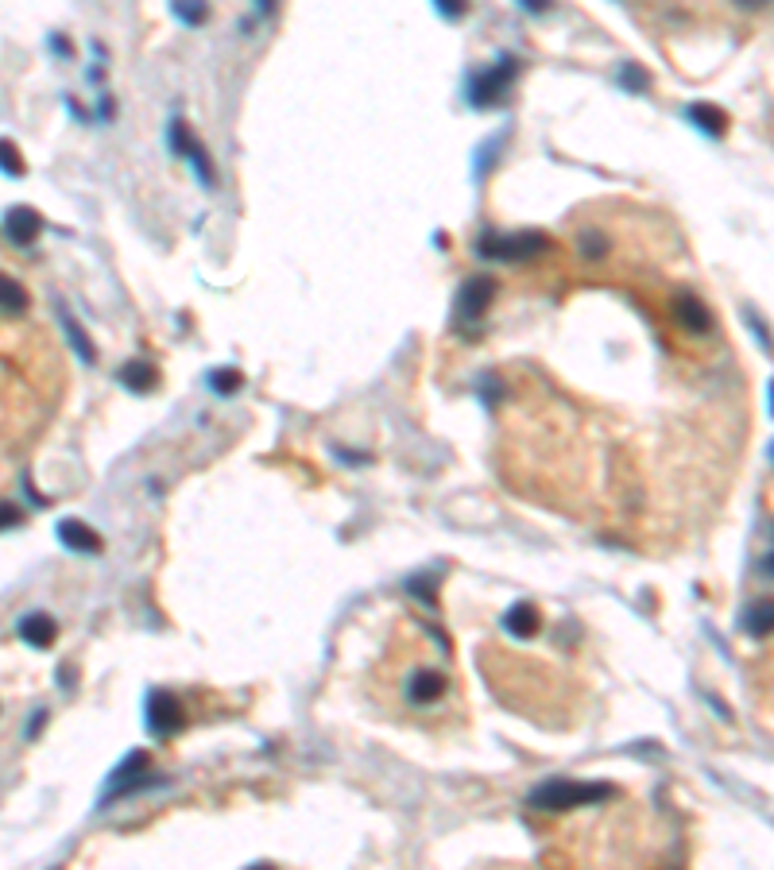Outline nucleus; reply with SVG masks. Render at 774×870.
I'll use <instances>...</instances> for the list:
<instances>
[{"label": "nucleus", "instance_id": "5", "mask_svg": "<svg viewBox=\"0 0 774 870\" xmlns=\"http://www.w3.org/2000/svg\"><path fill=\"white\" fill-rule=\"evenodd\" d=\"M4 232H8L12 244L31 248V244L39 240V232H43V217H39V209H31V205H12V209L4 213Z\"/></svg>", "mask_w": 774, "mask_h": 870}, {"label": "nucleus", "instance_id": "24", "mask_svg": "<svg viewBox=\"0 0 774 870\" xmlns=\"http://www.w3.org/2000/svg\"><path fill=\"white\" fill-rule=\"evenodd\" d=\"M248 870H275V867H268V863H256V867H248Z\"/></svg>", "mask_w": 774, "mask_h": 870}, {"label": "nucleus", "instance_id": "8", "mask_svg": "<svg viewBox=\"0 0 774 870\" xmlns=\"http://www.w3.org/2000/svg\"><path fill=\"white\" fill-rule=\"evenodd\" d=\"M446 685L449 681L438 669H418L411 677V685H407V696H411V704H434V700L446 696Z\"/></svg>", "mask_w": 774, "mask_h": 870}, {"label": "nucleus", "instance_id": "10", "mask_svg": "<svg viewBox=\"0 0 774 870\" xmlns=\"http://www.w3.org/2000/svg\"><path fill=\"white\" fill-rule=\"evenodd\" d=\"M744 631L751 638H767L774 635V596H759L755 604H747V611L740 615Z\"/></svg>", "mask_w": 774, "mask_h": 870}, {"label": "nucleus", "instance_id": "12", "mask_svg": "<svg viewBox=\"0 0 774 870\" xmlns=\"http://www.w3.org/2000/svg\"><path fill=\"white\" fill-rule=\"evenodd\" d=\"M504 627H507V631H511V635H515V638H531V635H538V627H542V615H538L535 604H527V600H519L515 608L507 611Z\"/></svg>", "mask_w": 774, "mask_h": 870}, {"label": "nucleus", "instance_id": "2", "mask_svg": "<svg viewBox=\"0 0 774 870\" xmlns=\"http://www.w3.org/2000/svg\"><path fill=\"white\" fill-rule=\"evenodd\" d=\"M546 248L542 232H515V236H500V232H484L477 240L480 256H496V260H531Z\"/></svg>", "mask_w": 774, "mask_h": 870}, {"label": "nucleus", "instance_id": "21", "mask_svg": "<svg viewBox=\"0 0 774 870\" xmlns=\"http://www.w3.org/2000/svg\"><path fill=\"white\" fill-rule=\"evenodd\" d=\"M175 12H179L182 20H190V24H202V20H206V8H190V4H175Z\"/></svg>", "mask_w": 774, "mask_h": 870}, {"label": "nucleus", "instance_id": "6", "mask_svg": "<svg viewBox=\"0 0 774 870\" xmlns=\"http://www.w3.org/2000/svg\"><path fill=\"white\" fill-rule=\"evenodd\" d=\"M144 770H148V754L132 751L128 758H124V762H120L117 770L109 774V797H128V793L144 789V785H148L144 778H140Z\"/></svg>", "mask_w": 774, "mask_h": 870}, {"label": "nucleus", "instance_id": "15", "mask_svg": "<svg viewBox=\"0 0 774 870\" xmlns=\"http://www.w3.org/2000/svg\"><path fill=\"white\" fill-rule=\"evenodd\" d=\"M117 379L124 387H132V391H151L159 379H155V368L151 364H140V360H132V364H124L117 372Z\"/></svg>", "mask_w": 774, "mask_h": 870}, {"label": "nucleus", "instance_id": "18", "mask_svg": "<svg viewBox=\"0 0 774 870\" xmlns=\"http://www.w3.org/2000/svg\"><path fill=\"white\" fill-rule=\"evenodd\" d=\"M0 171L16 174V178L28 171V167H24V155H20V147L12 144V140H0Z\"/></svg>", "mask_w": 774, "mask_h": 870}, {"label": "nucleus", "instance_id": "19", "mask_svg": "<svg viewBox=\"0 0 774 870\" xmlns=\"http://www.w3.org/2000/svg\"><path fill=\"white\" fill-rule=\"evenodd\" d=\"M209 387H213L217 395H233L240 387V372H229V368H225V372H213V376H209Z\"/></svg>", "mask_w": 774, "mask_h": 870}, {"label": "nucleus", "instance_id": "3", "mask_svg": "<svg viewBox=\"0 0 774 870\" xmlns=\"http://www.w3.org/2000/svg\"><path fill=\"white\" fill-rule=\"evenodd\" d=\"M144 716H148L151 735H175V731L182 727V704L167 693V689H151Z\"/></svg>", "mask_w": 774, "mask_h": 870}, {"label": "nucleus", "instance_id": "11", "mask_svg": "<svg viewBox=\"0 0 774 870\" xmlns=\"http://www.w3.org/2000/svg\"><path fill=\"white\" fill-rule=\"evenodd\" d=\"M59 538H62V546L74 553H101V538L93 534L86 522H78V519H62Z\"/></svg>", "mask_w": 774, "mask_h": 870}, {"label": "nucleus", "instance_id": "17", "mask_svg": "<svg viewBox=\"0 0 774 870\" xmlns=\"http://www.w3.org/2000/svg\"><path fill=\"white\" fill-rule=\"evenodd\" d=\"M59 318H62V325H66V337H70V341H74V348H78V356H82L86 364H93V360H97V352H93L86 329H82V325H74V318H70L62 306H59Z\"/></svg>", "mask_w": 774, "mask_h": 870}, {"label": "nucleus", "instance_id": "9", "mask_svg": "<svg viewBox=\"0 0 774 870\" xmlns=\"http://www.w3.org/2000/svg\"><path fill=\"white\" fill-rule=\"evenodd\" d=\"M55 635H59V627H55V619L43 615V611H31V615L20 619V638H24L28 646H35V650H47V646L55 642Z\"/></svg>", "mask_w": 774, "mask_h": 870}, {"label": "nucleus", "instance_id": "1", "mask_svg": "<svg viewBox=\"0 0 774 870\" xmlns=\"http://www.w3.org/2000/svg\"><path fill=\"white\" fill-rule=\"evenodd\" d=\"M612 789L600 782H577V778H550L531 789L527 805L538 812H569V809H585L596 801H608Z\"/></svg>", "mask_w": 774, "mask_h": 870}, {"label": "nucleus", "instance_id": "7", "mask_svg": "<svg viewBox=\"0 0 774 870\" xmlns=\"http://www.w3.org/2000/svg\"><path fill=\"white\" fill-rule=\"evenodd\" d=\"M511 74H515V62H511V58H504L496 70H484L477 82H473V105H496V101L504 97Z\"/></svg>", "mask_w": 774, "mask_h": 870}, {"label": "nucleus", "instance_id": "26", "mask_svg": "<svg viewBox=\"0 0 774 870\" xmlns=\"http://www.w3.org/2000/svg\"><path fill=\"white\" fill-rule=\"evenodd\" d=\"M771 457H774V449H771Z\"/></svg>", "mask_w": 774, "mask_h": 870}, {"label": "nucleus", "instance_id": "22", "mask_svg": "<svg viewBox=\"0 0 774 870\" xmlns=\"http://www.w3.org/2000/svg\"><path fill=\"white\" fill-rule=\"evenodd\" d=\"M47 724V712H43V708H39V712H35V716H31V724H28V735L31 739H35V735H39V727Z\"/></svg>", "mask_w": 774, "mask_h": 870}, {"label": "nucleus", "instance_id": "4", "mask_svg": "<svg viewBox=\"0 0 774 870\" xmlns=\"http://www.w3.org/2000/svg\"><path fill=\"white\" fill-rule=\"evenodd\" d=\"M492 298H496V279H488V275H473V279H465L461 290H457V318L477 321L480 314L492 306Z\"/></svg>", "mask_w": 774, "mask_h": 870}, {"label": "nucleus", "instance_id": "25", "mask_svg": "<svg viewBox=\"0 0 774 870\" xmlns=\"http://www.w3.org/2000/svg\"><path fill=\"white\" fill-rule=\"evenodd\" d=\"M771 410H774V383H771Z\"/></svg>", "mask_w": 774, "mask_h": 870}, {"label": "nucleus", "instance_id": "20", "mask_svg": "<svg viewBox=\"0 0 774 870\" xmlns=\"http://www.w3.org/2000/svg\"><path fill=\"white\" fill-rule=\"evenodd\" d=\"M24 522V511L16 507V503H8V499H0V530H16Z\"/></svg>", "mask_w": 774, "mask_h": 870}, {"label": "nucleus", "instance_id": "23", "mask_svg": "<svg viewBox=\"0 0 774 870\" xmlns=\"http://www.w3.org/2000/svg\"><path fill=\"white\" fill-rule=\"evenodd\" d=\"M763 569H767V573H774V553L767 557V561H763Z\"/></svg>", "mask_w": 774, "mask_h": 870}, {"label": "nucleus", "instance_id": "14", "mask_svg": "<svg viewBox=\"0 0 774 870\" xmlns=\"http://www.w3.org/2000/svg\"><path fill=\"white\" fill-rule=\"evenodd\" d=\"M0 310H4V314L28 310V290L20 287L12 275H4V271H0Z\"/></svg>", "mask_w": 774, "mask_h": 870}, {"label": "nucleus", "instance_id": "13", "mask_svg": "<svg viewBox=\"0 0 774 870\" xmlns=\"http://www.w3.org/2000/svg\"><path fill=\"white\" fill-rule=\"evenodd\" d=\"M689 120L697 124V128H705L709 136H724L728 132V113L724 109H716V105H689Z\"/></svg>", "mask_w": 774, "mask_h": 870}, {"label": "nucleus", "instance_id": "16", "mask_svg": "<svg viewBox=\"0 0 774 870\" xmlns=\"http://www.w3.org/2000/svg\"><path fill=\"white\" fill-rule=\"evenodd\" d=\"M678 318H682L689 329H697V333H705V329L713 325L709 310H705V302H697L693 294H682V298H678Z\"/></svg>", "mask_w": 774, "mask_h": 870}]
</instances>
